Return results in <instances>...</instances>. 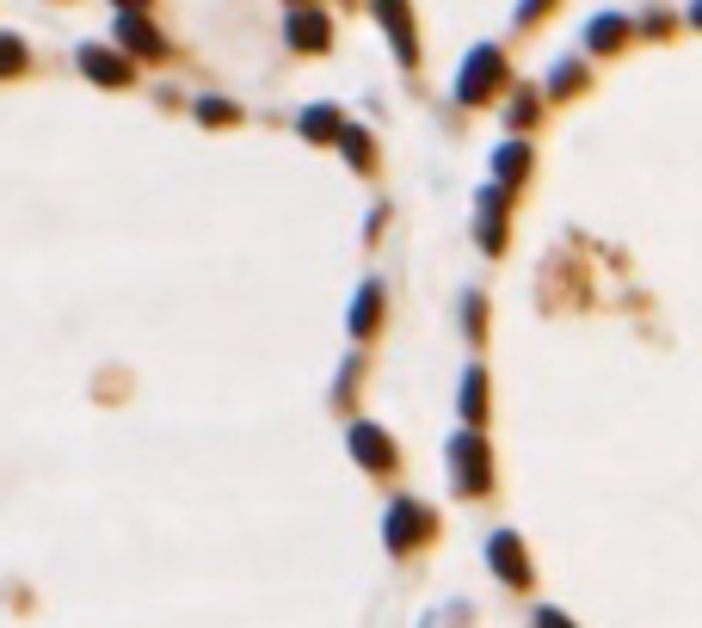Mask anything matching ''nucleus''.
Listing matches in <instances>:
<instances>
[{"instance_id": "17", "label": "nucleus", "mask_w": 702, "mask_h": 628, "mask_svg": "<svg viewBox=\"0 0 702 628\" xmlns=\"http://www.w3.org/2000/svg\"><path fill=\"white\" fill-rule=\"evenodd\" d=\"M19 68H26V43H19L13 31H0V81H13Z\"/></svg>"}, {"instance_id": "20", "label": "nucleus", "mask_w": 702, "mask_h": 628, "mask_svg": "<svg viewBox=\"0 0 702 628\" xmlns=\"http://www.w3.org/2000/svg\"><path fill=\"white\" fill-rule=\"evenodd\" d=\"M543 7H548V0H524V7H517V19H524V26H531V19L543 13Z\"/></svg>"}, {"instance_id": "11", "label": "nucleus", "mask_w": 702, "mask_h": 628, "mask_svg": "<svg viewBox=\"0 0 702 628\" xmlns=\"http://www.w3.org/2000/svg\"><path fill=\"white\" fill-rule=\"evenodd\" d=\"M376 315H383V290H376V283H364L358 290V308H352V333H376Z\"/></svg>"}, {"instance_id": "9", "label": "nucleus", "mask_w": 702, "mask_h": 628, "mask_svg": "<svg viewBox=\"0 0 702 628\" xmlns=\"http://www.w3.org/2000/svg\"><path fill=\"white\" fill-rule=\"evenodd\" d=\"M327 38H333L327 13H315V7H308V13L296 7V13H290V43H296V50H327Z\"/></svg>"}, {"instance_id": "5", "label": "nucleus", "mask_w": 702, "mask_h": 628, "mask_svg": "<svg viewBox=\"0 0 702 628\" xmlns=\"http://www.w3.org/2000/svg\"><path fill=\"white\" fill-rule=\"evenodd\" d=\"M487 555H493V567H500V579H505V586H517V591L531 586V561H524V542H517L512 530H500V536H493V542H487Z\"/></svg>"}, {"instance_id": "8", "label": "nucleus", "mask_w": 702, "mask_h": 628, "mask_svg": "<svg viewBox=\"0 0 702 628\" xmlns=\"http://www.w3.org/2000/svg\"><path fill=\"white\" fill-rule=\"evenodd\" d=\"M376 13H383L388 38H395V56L401 62H413V56H419V43H413V13L401 7V0H376Z\"/></svg>"}, {"instance_id": "1", "label": "nucleus", "mask_w": 702, "mask_h": 628, "mask_svg": "<svg viewBox=\"0 0 702 628\" xmlns=\"http://www.w3.org/2000/svg\"><path fill=\"white\" fill-rule=\"evenodd\" d=\"M451 462H456L463 494H487L493 487V456H487V443H481V426H468V431L451 438Z\"/></svg>"}, {"instance_id": "7", "label": "nucleus", "mask_w": 702, "mask_h": 628, "mask_svg": "<svg viewBox=\"0 0 702 628\" xmlns=\"http://www.w3.org/2000/svg\"><path fill=\"white\" fill-rule=\"evenodd\" d=\"M80 68H87V74H93L99 87H130V62H123L118 50H80Z\"/></svg>"}, {"instance_id": "13", "label": "nucleus", "mask_w": 702, "mask_h": 628, "mask_svg": "<svg viewBox=\"0 0 702 628\" xmlns=\"http://www.w3.org/2000/svg\"><path fill=\"white\" fill-rule=\"evenodd\" d=\"M339 111H333V106H315V111H303V136H308V142H333V130H339Z\"/></svg>"}, {"instance_id": "21", "label": "nucleus", "mask_w": 702, "mask_h": 628, "mask_svg": "<svg viewBox=\"0 0 702 628\" xmlns=\"http://www.w3.org/2000/svg\"><path fill=\"white\" fill-rule=\"evenodd\" d=\"M118 7H148V0H118Z\"/></svg>"}, {"instance_id": "6", "label": "nucleus", "mask_w": 702, "mask_h": 628, "mask_svg": "<svg viewBox=\"0 0 702 628\" xmlns=\"http://www.w3.org/2000/svg\"><path fill=\"white\" fill-rule=\"evenodd\" d=\"M118 43L130 56H160V31L142 19V7H123V19H118Z\"/></svg>"}, {"instance_id": "10", "label": "nucleus", "mask_w": 702, "mask_h": 628, "mask_svg": "<svg viewBox=\"0 0 702 628\" xmlns=\"http://www.w3.org/2000/svg\"><path fill=\"white\" fill-rule=\"evenodd\" d=\"M481 419H487V376L468 370L463 376V426H481Z\"/></svg>"}, {"instance_id": "4", "label": "nucleus", "mask_w": 702, "mask_h": 628, "mask_svg": "<svg viewBox=\"0 0 702 628\" xmlns=\"http://www.w3.org/2000/svg\"><path fill=\"white\" fill-rule=\"evenodd\" d=\"M352 456H358L364 468H370V475H388V468H395V443L383 438V426H352Z\"/></svg>"}, {"instance_id": "3", "label": "nucleus", "mask_w": 702, "mask_h": 628, "mask_svg": "<svg viewBox=\"0 0 702 628\" xmlns=\"http://www.w3.org/2000/svg\"><path fill=\"white\" fill-rule=\"evenodd\" d=\"M425 536H432V511L413 506V499H401V506L388 511V548L401 555V548H419Z\"/></svg>"}, {"instance_id": "2", "label": "nucleus", "mask_w": 702, "mask_h": 628, "mask_svg": "<svg viewBox=\"0 0 702 628\" xmlns=\"http://www.w3.org/2000/svg\"><path fill=\"white\" fill-rule=\"evenodd\" d=\"M500 81H505V56L493 50V43H481V50L468 56L463 81H456V99H463V106H487V99L500 93Z\"/></svg>"}, {"instance_id": "18", "label": "nucleus", "mask_w": 702, "mask_h": 628, "mask_svg": "<svg viewBox=\"0 0 702 628\" xmlns=\"http://www.w3.org/2000/svg\"><path fill=\"white\" fill-rule=\"evenodd\" d=\"M198 118H204V123H235L240 111L228 106V99H198Z\"/></svg>"}, {"instance_id": "19", "label": "nucleus", "mask_w": 702, "mask_h": 628, "mask_svg": "<svg viewBox=\"0 0 702 628\" xmlns=\"http://www.w3.org/2000/svg\"><path fill=\"white\" fill-rule=\"evenodd\" d=\"M463 321H468V339L487 333V302H481V296H468V302H463Z\"/></svg>"}, {"instance_id": "16", "label": "nucleus", "mask_w": 702, "mask_h": 628, "mask_svg": "<svg viewBox=\"0 0 702 628\" xmlns=\"http://www.w3.org/2000/svg\"><path fill=\"white\" fill-rule=\"evenodd\" d=\"M493 167H500V179L512 186V179H524V167H531V148H524V142L500 148V161H493Z\"/></svg>"}, {"instance_id": "15", "label": "nucleus", "mask_w": 702, "mask_h": 628, "mask_svg": "<svg viewBox=\"0 0 702 628\" xmlns=\"http://www.w3.org/2000/svg\"><path fill=\"white\" fill-rule=\"evenodd\" d=\"M623 19H592V31H585V43H592V50H616V43H623Z\"/></svg>"}, {"instance_id": "14", "label": "nucleus", "mask_w": 702, "mask_h": 628, "mask_svg": "<svg viewBox=\"0 0 702 628\" xmlns=\"http://www.w3.org/2000/svg\"><path fill=\"white\" fill-rule=\"evenodd\" d=\"M333 136H339V148H345V161H358V167H370V136H364V130H352V123H339V130H333Z\"/></svg>"}, {"instance_id": "12", "label": "nucleus", "mask_w": 702, "mask_h": 628, "mask_svg": "<svg viewBox=\"0 0 702 628\" xmlns=\"http://www.w3.org/2000/svg\"><path fill=\"white\" fill-rule=\"evenodd\" d=\"M481 247H487V253H500L505 247V235H500V191L481 198Z\"/></svg>"}]
</instances>
